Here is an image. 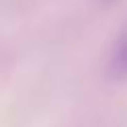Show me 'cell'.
I'll return each mask as SVG.
<instances>
[{"label": "cell", "instance_id": "cell-1", "mask_svg": "<svg viewBox=\"0 0 127 127\" xmlns=\"http://www.w3.org/2000/svg\"><path fill=\"white\" fill-rule=\"evenodd\" d=\"M108 75L115 81H127V27L119 31L117 40L113 42L108 52Z\"/></svg>", "mask_w": 127, "mask_h": 127}]
</instances>
